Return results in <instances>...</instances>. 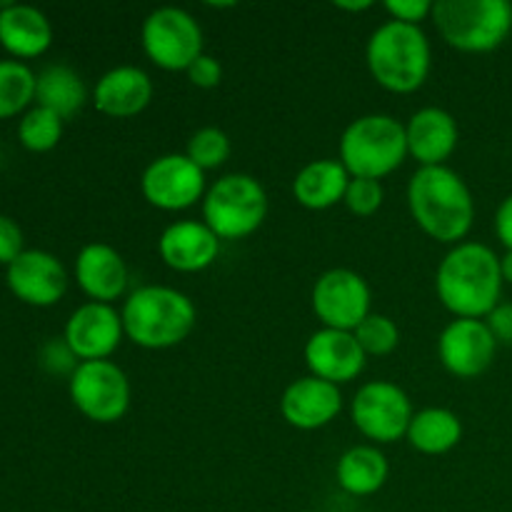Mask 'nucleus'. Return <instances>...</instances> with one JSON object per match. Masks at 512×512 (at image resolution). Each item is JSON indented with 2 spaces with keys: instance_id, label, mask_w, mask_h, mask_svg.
I'll list each match as a JSON object with an SVG mask.
<instances>
[{
  "instance_id": "nucleus-15",
  "label": "nucleus",
  "mask_w": 512,
  "mask_h": 512,
  "mask_svg": "<svg viewBox=\"0 0 512 512\" xmlns=\"http://www.w3.org/2000/svg\"><path fill=\"white\" fill-rule=\"evenodd\" d=\"M123 338L125 330L120 310H115L108 303H93V300L78 305L70 313L63 330V340L80 363L110 360V355L120 348Z\"/></svg>"
},
{
  "instance_id": "nucleus-24",
  "label": "nucleus",
  "mask_w": 512,
  "mask_h": 512,
  "mask_svg": "<svg viewBox=\"0 0 512 512\" xmlns=\"http://www.w3.org/2000/svg\"><path fill=\"white\" fill-rule=\"evenodd\" d=\"M390 465L378 445H353L340 455L335 465V480L340 488L355 498H370L388 483Z\"/></svg>"
},
{
  "instance_id": "nucleus-28",
  "label": "nucleus",
  "mask_w": 512,
  "mask_h": 512,
  "mask_svg": "<svg viewBox=\"0 0 512 512\" xmlns=\"http://www.w3.org/2000/svg\"><path fill=\"white\" fill-rule=\"evenodd\" d=\"M65 120L55 115L53 110L33 105L20 115L18 123V140L25 150L30 153H48V150L58 148L60 138H63Z\"/></svg>"
},
{
  "instance_id": "nucleus-16",
  "label": "nucleus",
  "mask_w": 512,
  "mask_h": 512,
  "mask_svg": "<svg viewBox=\"0 0 512 512\" xmlns=\"http://www.w3.org/2000/svg\"><path fill=\"white\" fill-rule=\"evenodd\" d=\"M368 355L348 330L320 328L305 343V365L310 375L333 385H348L363 375Z\"/></svg>"
},
{
  "instance_id": "nucleus-13",
  "label": "nucleus",
  "mask_w": 512,
  "mask_h": 512,
  "mask_svg": "<svg viewBox=\"0 0 512 512\" xmlns=\"http://www.w3.org/2000/svg\"><path fill=\"white\" fill-rule=\"evenodd\" d=\"M495 353L498 340L485 320L455 318L438 335L440 365L460 380L480 378L493 365Z\"/></svg>"
},
{
  "instance_id": "nucleus-32",
  "label": "nucleus",
  "mask_w": 512,
  "mask_h": 512,
  "mask_svg": "<svg viewBox=\"0 0 512 512\" xmlns=\"http://www.w3.org/2000/svg\"><path fill=\"white\" fill-rule=\"evenodd\" d=\"M40 363H43V368L48 370V373L68 375L70 378L73 370L80 365V360L75 358L73 350L68 348V343H65L63 338H55L43 345V350H40Z\"/></svg>"
},
{
  "instance_id": "nucleus-3",
  "label": "nucleus",
  "mask_w": 512,
  "mask_h": 512,
  "mask_svg": "<svg viewBox=\"0 0 512 512\" xmlns=\"http://www.w3.org/2000/svg\"><path fill=\"white\" fill-rule=\"evenodd\" d=\"M125 338L143 350H170L185 343L198 323L195 303L178 288L143 285L125 295L123 308Z\"/></svg>"
},
{
  "instance_id": "nucleus-11",
  "label": "nucleus",
  "mask_w": 512,
  "mask_h": 512,
  "mask_svg": "<svg viewBox=\"0 0 512 512\" xmlns=\"http://www.w3.org/2000/svg\"><path fill=\"white\" fill-rule=\"evenodd\" d=\"M145 203L165 213H180L203 203L208 193L205 173L185 153H165L150 160L140 175Z\"/></svg>"
},
{
  "instance_id": "nucleus-21",
  "label": "nucleus",
  "mask_w": 512,
  "mask_h": 512,
  "mask_svg": "<svg viewBox=\"0 0 512 512\" xmlns=\"http://www.w3.org/2000/svg\"><path fill=\"white\" fill-rule=\"evenodd\" d=\"M405 138H408V155L418 160L420 168L445 165L450 155L458 150V120L445 108L428 105L410 115L405 123Z\"/></svg>"
},
{
  "instance_id": "nucleus-33",
  "label": "nucleus",
  "mask_w": 512,
  "mask_h": 512,
  "mask_svg": "<svg viewBox=\"0 0 512 512\" xmlns=\"http://www.w3.org/2000/svg\"><path fill=\"white\" fill-rule=\"evenodd\" d=\"M435 3L430 0H388L385 10H388L390 20H398L405 25H420L423 28L425 20L433 18Z\"/></svg>"
},
{
  "instance_id": "nucleus-29",
  "label": "nucleus",
  "mask_w": 512,
  "mask_h": 512,
  "mask_svg": "<svg viewBox=\"0 0 512 512\" xmlns=\"http://www.w3.org/2000/svg\"><path fill=\"white\" fill-rule=\"evenodd\" d=\"M230 153H233V145H230L228 133L215 128V125H205V128L195 130L188 140V148H185V155H188L203 173L223 168L230 160Z\"/></svg>"
},
{
  "instance_id": "nucleus-35",
  "label": "nucleus",
  "mask_w": 512,
  "mask_h": 512,
  "mask_svg": "<svg viewBox=\"0 0 512 512\" xmlns=\"http://www.w3.org/2000/svg\"><path fill=\"white\" fill-rule=\"evenodd\" d=\"M25 238L20 225L10 215L0 213V265L8 268L15 258L25 250Z\"/></svg>"
},
{
  "instance_id": "nucleus-9",
  "label": "nucleus",
  "mask_w": 512,
  "mask_h": 512,
  "mask_svg": "<svg viewBox=\"0 0 512 512\" xmlns=\"http://www.w3.org/2000/svg\"><path fill=\"white\" fill-rule=\"evenodd\" d=\"M68 393L75 410L98 425H113L130 410V378L113 360L80 363L68 378Z\"/></svg>"
},
{
  "instance_id": "nucleus-23",
  "label": "nucleus",
  "mask_w": 512,
  "mask_h": 512,
  "mask_svg": "<svg viewBox=\"0 0 512 512\" xmlns=\"http://www.w3.org/2000/svg\"><path fill=\"white\" fill-rule=\"evenodd\" d=\"M350 173L338 158L310 160L293 178V198L305 210H330L343 203Z\"/></svg>"
},
{
  "instance_id": "nucleus-8",
  "label": "nucleus",
  "mask_w": 512,
  "mask_h": 512,
  "mask_svg": "<svg viewBox=\"0 0 512 512\" xmlns=\"http://www.w3.org/2000/svg\"><path fill=\"white\" fill-rule=\"evenodd\" d=\"M140 45L145 58L165 73H185L205 53L203 28L178 5H160L145 15Z\"/></svg>"
},
{
  "instance_id": "nucleus-25",
  "label": "nucleus",
  "mask_w": 512,
  "mask_h": 512,
  "mask_svg": "<svg viewBox=\"0 0 512 512\" xmlns=\"http://www.w3.org/2000/svg\"><path fill=\"white\" fill-rule=\"evenodd\" d=\"M90 100L88 85L65 63L45 65L35 78V105L53 110L63 120L75 118Z\"/></svg>"
},
{
  "instance_id": "nucleus-36",
  "label": "nucleus",
  "mask_w": 512,
  "mask_h": 512,
  "mask_svg": "<svg viewBox=\"0 0 512 512\" xmlns=\"http://www.w3.org/2000/svg\"><path fill=\"white\" fill-rule=\"evenodd\" d=\"M490 333L495 335V340L505 345H512V303H500L493 313L485 318Z\"/></svg>"
},
{
  "instance_id": "nucleus-17",
  "label": "nucleus",
  "mask_w": 512,
  "mask_h": 512,
  "mask_svg": "<svg viewBox=\"0 0 512 512\" xmlns=\"http://www.w3.org/2000/svg\"><path fill=\"white\" fill-rule=\"evenodd\" d=\"M343 410V393L338 385L315 375L293 380L280 398V415L295 430H320L333 423Z\"/></svg>"
},
{
  "instance_id": "nucleus-4",
  "label": "nucleus",
  "mask_w": 512,
  "mask_h": 512,
  "mask_svg": "<svg viewBox=\"0 0 512 512\" xmlns=\"http://www.w3.org/2000/svg\"><path fill=\"white\" fill-rule=\"evenodd\" d=\"M365 63L380 88L395 95H410L428 80L433 68V48L420 25L385 20L370 33Z\"/></svg>"
},
{
  "instance_id": "nucleus-2",
  "label": "nucleus",
  "mask_w": 512,
  "mask_h": 512,
  "mask_svg": "<svg viewBox=\"0 0 512 512\" xmlns=\"http://www.w3.org/2000/svg\"><path fill=\"white\" fill-rule=\"evenodd\" d=\"M408 210L428 238L450 248L465 243L475 223L473 190L448 165L415 170L408 183Z\"/></svg>"
},
{
  "instance_id": "nucleus-27",
  "label": "nucleus",
  "mask_w": 512,
  "mask_h": 512,
  "mask_svg": "<svg viewBox=\"0 0 512 512\" xmlns=\"http://www.w3.org/2000/svg\"><path fill=\"white\" fill-rule=\"evenodd\" d=\"M38 73L20 60H0V120L23 115L35 105Z\"/></svg>"
},
{
  "instance_id": "nucleus-5",
  "label": "nucleus",
  "mask_w": 512,
  "mask_h": 512,
  "mask_svg": "<svg viewBox=\"0 0 512 512\" xmlns=\"http://www.w3.org/2000/svg\"><path fill=\"white\" fill-rule=\"evenodd\" d=\"M408 158L405 125L395 115L368 113L350 120L340 135L338 160L350 178L383 180Z\"/></svg>"
},
{
  "instance_id": "nucleus-1",
  "label": "nucleus",
  "mask_w": 512,
  "mask_h": 512,
  "mask_svg": "<svg viewBox=\"0 0 512 512\" xmlns=\"http://www.w3.org/2000/svg\"><path fill=\"white\" fill-rule=\"evenodd\" d=\"M500 255L483 243L453 245L435 270V293L455 318L485 320L503 295Z\"/></svg>"
},
{
  "instance_id": "nucleus-38",
  "label": "nucleus",
  "mask_w": 512,
  "mask_h": 512,
  "mask_svg": "<svg viewBox=\"0 0 512 512\" xmlns=\"http://www.w3.org/2000/svg\"><path fill=\"white\" fill-rule=\"evenodd\" d=\"M335 8L348 10V13H363V10L373 8V3H370V0H358V3H345V0H338V3H335Z\"/></svg>"
},
{
  "instance_id": "nucleus-10",
  "label": "nucleus",
  "mask_w": 512,
  "mask_h": 512,
  "mask_svg": "<svg viewBox=\"0 0 512 512\" xmlns=\"http://www.w3.org/2000/svg\"><path fill=\"white\" fill-rule=\"evenodd\" d=\"M415 410L408 393L390 380H370L360 385L350 403V420L370 445L398 443L408 435Z\"/></svg>"
},
{
  "instance_id": "nucleus-39",
  "label": "nucleus",
  "mask_w": 512,
  "mask_h": 512,
  "mask_svg": "<svg viewBox=\"0 0 512 512\" xmlns=\"http://www.w3.org/2000/svg\"><path fill=\"white\" fill-rule=\"evenodd\" d=\"M500 273H503V283L512 285V250H505L500 255Z\"/></svg>"
},
{
  "instance_id": "nucleus-30",
  "label": "nucleus",
  "mask_w": 512,
  "mask_h": 512,
  "mask_svg": "<svg viewBox=\"0 0 512 512\" xmlns=\"http://www.w3.org/2000/svg\"><path fill=\"white\" fill-rule=\"evenodd\" d=\"M355 340L368 358H385L400 343V328L390 315L370 313L358 328L353 330Z\"/></svg>"
},
{
  "instance_id": "nucleus-20",
  "label": "nucleus",
  "mask_w": 512,
  "mask_h": 512,
  "mask_svg": "<svg viewBox=\"0 0 512 512\" xmlns=\"http://www.w3.org/2000/svg\"><path fill=\"white\" fill-rule=\"evenodd\" d=\"M78 288L88 295L93 303H108L125 298L128 290V263L123 255L108 243H88L75 255L73 265Z\"/></svg>"
},
{
  "instance_id": "nucleus-26",
  "label": "nucleus",
  "mask_w": 512,
  "mask_h": 512,
  "mask_svg": "<svg viewBox=\"0 0 512 512\" xmlns=\"http://www.w3.org/2000/svg\"><path fill=\"white\" fill-rule=\"evenodd\" d=\"M405 440L420 455H445L463 440V420L448 408H423L410 420Z\"/></svg>"
},
{
  "instance_id": "nucleus-6",
  "label": "nucleus",
  "mask_w": 512,
  "mask_h": 512,
  "mask_svg": "<svg viewBox=\"0 0 512 512\" xmlns=\"http://www.w3.org/2000/svg\"><path fill=\"white\" fill-rule=\"evenodd\" d=\"M430 20L450 48L460 53H493L512 33V3L438 0Z\"/></svg>"
},
{
  "instance_id": "nucleus-40",
  "label": "nucleus",
  "mask_w": 512,
  "mask_h": 512,
  "mask_svg": "<svg viewBox=\"0 0 512 512\" xmlns=\"http://www.w3.org/2000/svg\"><path fill=\"white\" fill-rule=\"evenodd\" d=\"M0 8H3V5H0Z\"/></svg>"
},
{
  "instance_id": "nucleus-31",
  "label": "nucleus",
  "mask_w": 512,
  "mask_h": 512,
  "mask_svg": "<svg viewBox=\"0 0 512 512\" xmlns=\"http://www.w3.org/2000/svg\"><path fill=\"white\" fill-rule=\"evenodd\" d=\"M385 190L380 180L370 178H350L348 190H345L343 205L358 218H370L383 208Z\"/></svg>"
},
{
  "instance_id": "nucleus-18",
  "label": "nucleus",
  "mask_w": 512,
  "mask_h": 512,
  "mask_svg": "<svg viewBox=\"0 0 512 512\" xmlns=\"http://www.w3.org/2000/svg\"><path fill=\"white\" fill-rule=\"evenodd\" d=\"M155 95L153 78L138 65H115L98 78L90 93V103L100 115L128 120L143 113Z\"/></svg>"
},
{
  "instance_id": "nucleus-37",
  "label": "nucleus",
  "mask_w": 512,
  "mask_h": 512,
  "mask_svg": "<svg viewBox=\"0 0 512 512\" xmlns=\"http://www.w3.org/2000/svg\"><path fill=\"white\" fill-rule=\"evenodd\" d=\"M495 235L505 250H512V193L495 210Z\"/></svg>"
},
{
  "instance_id": "nucleus-22",
  "label": "nucleus",
  "mask_w": 512,
  "mask_h": 512,
  "mask_svg": "<svg viewBox=\"0 0 512 512\" xmlns=\"http://www.w3.org/2000/svg\"><path fill=\"white\" fill-rule=\"evenodd\" d=\"M0 45L20 63L40 58L53 45V25L48 15L33 5H3L0 8Z\"/></svg>"
},
{
  "instance_id": "nucleus-34",
  "label": "nucleus",
  "mask_w": 512,
  "mask_h": 512,
  "mask_svg": "<svg viewBox=\"0 0 512 512\" xmlns=\"http://www.w3.org/2000/svg\"><path fill=\"white\" fill-rule=\"evenodd\" d=\"M185 75H188V80L195 85V88L213 90L218 88L220 80H223V65H220L218 58L203 53L188 70H185Z\"/></svg>"
},
{
  "instance_id": "nucleus-7",
  "label": "nucleus",
  "mask_w": 512,
  "mask_h": 512,
  "mask_svg": "<svg viewBox=\"0 0 512 512\" xmlns=\"http://www.w3.org/2000/svg\"><path fill=\"white\" fill-rule=\"evenodd\" d=\"M200 208L203 223L220 240H243L268 218V193L253 175L225 173L208 185Z\"/></svg>"
},
{
  "instance_id": "nucleus-12",
  "label": "nucleus",
  "mask_w": 512,
  "mask_h": 512,
  "mask_svg": "<svg viewBox=\"0 0 512 512\" xmlns=\"http://www.w3.org/2000/svg\"><path fill=\"white\" fill-rule=\"evenodd\" d=\"M368 280L350 268H330L313 283L310 305L323 328L353 333L373 310Z\"/></svg>"
},
{
  "instance_id": "nucleus-14",
  "label": "nucleus",
  "mask_w": 512,
  "mask_h": 512,
  "mask_svg": "<svg viewBox=\"0 0 512 512\" xmlns=\"http://www.w3.org/2000/svg\"><path fill=\"white\" fill-rule=\"evenodd\" d=\"M8 290L25 305L53 308L68 293V270L58 255L48 250H23L5 273Z\"/></svg>"
},
{
  "instance_id": "nucleus-19",
  "label": "nucleus",
  "mask_w": 512,
  "mask_h": 512,
  "mask_svg": "<svg viewBox=\"0 0 512 512\" xmlns=\"http://www.w3.org/2000/svg\"><path fill=\"white\" fill-rule=\"evenodd\" d=\"M223 240L203 220H175L160 233V260L175 273H203L218 260Z\"/></svg>"
}]
</instances>
